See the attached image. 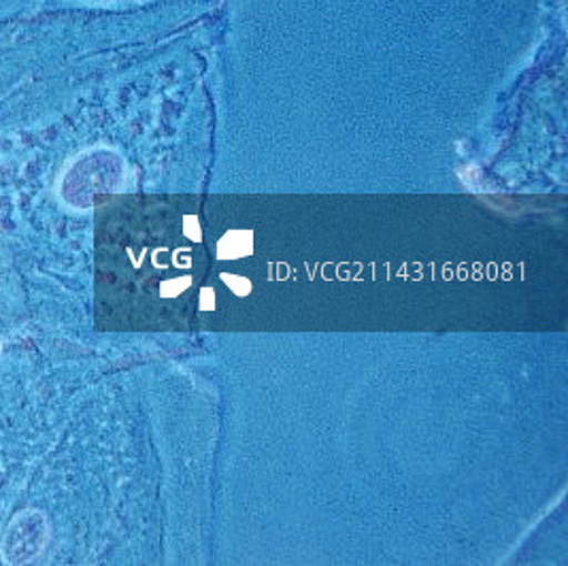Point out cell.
<instances>
[{"label":"cell","mask_w":568,"mask_h":566,"mask_svg":"<svg viewBox=\"0 0 568 566\" xmlns=\"http://www.w3.org/2000/svg\"><path fill=\"white\" fill-rule=\"evenodd\" d=\"M217 252L222 257L245 256L252 252V234L250 232H231L226 234L220 245Z\"/></svg>","instance_id":"1"},{"label":"cell","mask_w":568,"mask_h":566,"mask_svg":"<svg viewBox=\"0 0 568 566\" xmlns=\"http://www.w3.org/2000/svg\"><path fill=\"white\" fill-rule=\"evenodd\" d=\"M224 280H226V282L234 283V285H236V292H239V294H245V292L250 290V283L243 282V280H236V277H224Z\"/></svg>","instance_id":"2"}]
</instances>
